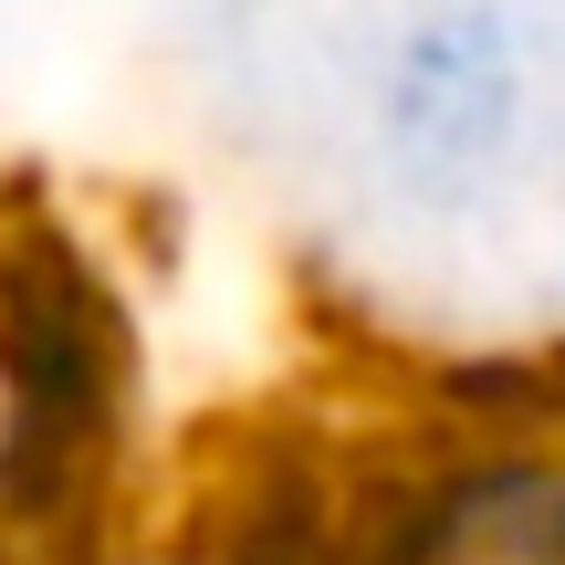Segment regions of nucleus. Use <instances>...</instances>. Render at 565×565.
I'll list each match as a JSON object with an SVG mask.
<instances>
[{
	"mask_svg": "<svg viewBox=\"0 0 565 565\" xmlns=\"http://www.w3.org/2000/svg\"><path fill=\"white\" fill-rule=\"evenodd\" d=\"M147 345L126 282L63 221L0 231V534L74 545L137 471Z\"/></svg>",
	"mask_w": 565,
	"mask_h": 565,
	"instance_id": "1",
	"label": "nucleus"
},
{
	"mask_svg": "<svg viewBox=\"0 0 565 565\" xmlns=\"http://www.w3.org/2000/svg\"><path fill=\"white\" fill-rule=\"evenodd\" d=\"M366 168L408 210H482L545 126V42L513 0H408L356 84Z\"/></svg>",
	"mask_w": 565,
	"mask_h": 565,
	"instance_id": "2",
	"label": "nucleus"
},
{
	"mask_svg": "<svg viewBox=\"0 0 565 565\" xmlns=\"http://www.w3.org/2000/svg\"><path fill=\"white\" fill-rule=\"evenodd\" d=\"M345 565H565V408L482 398L345 492Z\"/></svg>",
	"mask_w": 565,
	"mask_h": 565,
	"instance_id": "3",
	"label": "nucleus"
}]
</instances>
